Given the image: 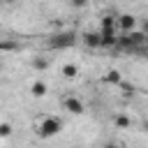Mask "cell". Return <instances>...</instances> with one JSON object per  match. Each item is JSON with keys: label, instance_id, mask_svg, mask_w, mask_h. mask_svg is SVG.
<instances>
[{"label": "cell", "instance_id": "6da1fadb", "mask_svg": "<svg viewBox=\"0 0 148 148\" xmlns=\"http://www.w3.org/2000/svg\"><path fill=\"white\" fill-rule=\"evenodd\" d=\"M60 130H62V120L56 118V116H46V118L37 125V134H39L42 139H51V136H56Z\"/></svg>", "mask_w": 148, "mask_h": 148}, {"label": "cell", "instance_id": "7a4b0ae2", "mask_svg": "<svg viewBox=\"0 0 148 148\" xmlns=\"http://www.w3.org/2000/svg\"><path fill=\"white\" fill-rule=\"evenodd\" d=\"M74 42H76V35L74 32H58V35H53V37H49V49H69V46H74Z\"/></svg>", "mask_w": 148, "mask_h": 148}, {"label": "cell", "instance_id": "3957f363", "mask_svg": "<svg viewBox=\"0 0 148 148\" xmlns=\"http://www.w3.org/2000/svg\"><path fill=\"white\" fill-rule=\"evenodd\" d=\"M99 42L102 46H116L118 44V35H116V25H102L99 28Z\"/></svg>", "mask_w": 148, "mask_h": 148}, {"label": "cell", "instance_id": "277c9868", "mask_svg": "<svg viewBox=\"0 0 148 148\" xmlns=\"http://www.w3.org/2000/svg\"><path fill=\"white\" fill-rule=\"evenodd\" d=\"M62 106H65L69 113H74V116H81V113L86 111V106H83V102H81L79 97H65Z\"/></svg>", "mask_w": 148, "mask_h": 148}, {"label": "cell", "instance_id": "5b68a950", "mask_svg": "<svg viewBox=\"0 0 148 148\" xmlns=\"http://www.w3.org/2000/svg\"><path fill=\"white\" fill-rule=\"evenodd\" d=\"M118 25H120L123 32H132L136 28V16L134 14H120L118 16Z\"/></svg>", "mask_w": 148, "mask_h": 148}, {"label": "cell", "instance_id": "8992f818", "mask_svg": "<svg viewBox=\"0 0 148 148\" xmlns=\"http://www.w3.org/2000/svg\"><path fill=\"white\" fill-rule=\"evenodd\" d=\"M83 44L90 46V49L102 46V42H99V32H86V35H83Z\"/></svg>", "mask_w": 148, "mask_h": 148}, {"label": "cell", "instance_id": "52a82bcc", "mask_svg": "<svg viewBox=\"0 0 148 148\" xmlns=\"http://www.w3.org/2000/svg\"><path fill=\"white\" fill-rule=\"evenodd\" d=\"M46 90H49V88H46L44 81H35V83L30 86V95H32V97H44Z\"/></svg>", "mask_w": 148, "mask_h": 148}, {"label": "cell", "instance_id": "ba28073f", "mask_svg": "<svg viewBox=\"0 0 148 148\" xmlns=\"http://www.w3.org/2000/svg\"><path fill=\"white\" fill-rule=\"evenodd\" d=\"M104 81H106V83H111V86H118V83L123 81V76H120V72H118V69H109V72H106V76H104Z\"/></svg>", "mask_w": 148, "mask_h": 148}, {"label": "cell", "instance_id": "9c48e42d", "mask_svg": "<svg viewBox=\"0 0 148 148\" xmlns=\"http://www.w3.org/2000/svg\"><path fill=\"white\" fill-rule=\"evenodd\" d=\"M76 74H79V67H76V65H72V62H67V65L62 67V76H65V79H74Z\"/></svg>", "mask_w": 148, "mask_h": 148}, {"label": "cell", "instance_id": "30bf717a", "mask_svg": "<svg viewBox=\"0 0 148 148\" xmlns=\"http://www.w3.org/2000/svg\"><path fill=\"white\" fill-rule=\"evenodd\" d=\"M113 123H116V127H130V125H132V118L125 116V113H120V116L113 118Z\"/></svg>", "mask_w": 148, "mask_h": 148}, {"label": "cell", "instance_id": "8fae6325", "mask_svg": "<svg viewBox=\"0 0 148 148\" xmlns=\"http://www.w3.org/2000/svg\"><path fill=\"white\" fill-rule=\"evenodd\" d=\"M118 86L123 88V97H132V95H134V90H136V88H134L132 83H125V81H120Z\"/></svg>", "mask_w": 148, "mask_h": 148}, {"label": "cell", "instance_id": "7c38bea8", "mask_svg": "<svg viewBox=\"0 0 148 148\" xmlns=\"http://www.w3.org/2000/svg\"><path fill=\"white\" fill-rule=\"evenodd\" d=\"M21 49V44H16V42H0V53L2 51H18Z\"/></svg>", "mask_w": 148, "mask_h": 148}, {"label": "cell", "instance_id": "4fadbf2b", "mask_svg": "<svg viewBox=\"0 0 148 148\" xmlns=\"http://www.w3.org/2000/svg\"><path fill=\"white\" fill-rule=\"evenodd\" d=\"M12 134V125L9 123H0V139H7Z\"/></svg>", "mask_w": 148, "mask_h": 148}, {"label": "cell", "instance_id": "5bb4252c", "mask_svg": "<svg viewBox=\"0 0 148 148\" xmlns=\"http://www.w3.org/2000/svg\"><path fill=\"white\" fill-rule=\"evenodd\" d=\"M46 65H49V62H46L44 58H35V60H32V67H35V69H46Z\"/></svg>", "mask_w": 148, "mask_h": 148}, {"label": "cell", "instance_id": "9a60e30c", "mask_svg": "<svg viewBox=\"0 0 148 148\" xmlns=\"http://www.w3.org/2000/svg\"><path fill=\"white\" fill-rule=\"evenodd\" d=\"M88 0H72V7H86Z\"/></svg>", "mask_w": 148, "mask_h": 148}, {"label": "cell", "instance_id": "2e32d148", "mask_svg": "<svg viewBox=\"0 0 148 148\" xmlns=\"http://www.w3.org/2000/svg\"><path fill=\"white\" fill-rule=\"evenodd\" d=\"M104 148H123V146H120V143H106Z\"/></svg>", "mask_w": 148, "mask_h": 148}, {"label": "cell", "instance_id": "e0dca14e", "mask_svg": "<svg viewBox=\"0 0 148 148\" xmlns=\"http://www.w3.org/2000/svg\"><path fill=\"white\" fill-rule=\"evenodd\" d=\"M143 32H146V35H148V21H146V23H143Z\"/></svg>", "mask_w": 148, "mask_h": 148}, {"label": "cell", "instance_id": "ac0fdd59", "mask_svg": "<svg viewBox=\"0 0 148 148\" xmlns=\"http://www.w3.org/2000/svg\"><path fill=\"white\" fill-rule=\"evenodd\" d=\"M0 2H2V5H12L14 0H0Z\"/></svg>", "mask_w": 148, "mask_h": 148}, {"label": "cell", "instance_id": "d6986e66", "mask_svg": "<svg viewBox=\"0 0 148 148\" xmlns=\"http://www.w3.org/2000/svg\"><path fill=\"white\" fill-rule=\"evenodd\" d=\"M0 67H2V60H0Z\"/></svg>", "mask_w": 148, "mask_h": 148}, {"label": "cell", "instance_id": "ffe728a7", "mask_svg": "<svg viewBox=\"0 0 148 148\" xmlns=\"http://www.w3.org/2000/svg\"><path fill=\"white\" fill-rule=\"evenodd\" d=\"M76 148H79V146H76Z\"/></svg>", "mask_w": 148, "mask_h": 148}]
</instances>
